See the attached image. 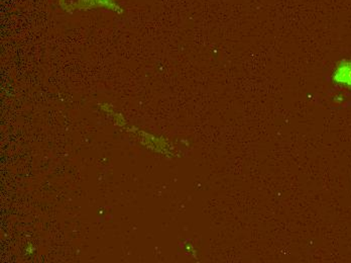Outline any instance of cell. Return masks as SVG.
Masks as SVG:
<instances>
[{
  "label": "cell",
  "instance_id": "obj_1",
  "mask_svg": "<svg viewBox=\"0 0 351 263\" xmlns=\"http://www.w3.org/2000/svg\"><path fill=\"white\" fill-rule=\"evenodd\" d=\"M57 1L60 8L70 14L92 10H106L117 14L121 12V6L115 0H57Z\"/></svg>",
  "mask_w": 351,
  "mask_h": 263
},
{
  "label": "cell",
  "instance_id": "obj_2",
  "mask_svg": "<svg viewBox=\"0 0 351 263\" xmlns=\"http://www.w3.org/2000/svg\"><path fill=\"white\" fill-rule=\"evenodd\" d=\"M334 78L340 84L351 89V62H343L341 65L338 66Z\"/></svg>",
  "mask_w": 351,
  "mask_h": 263
}]
</instances>
